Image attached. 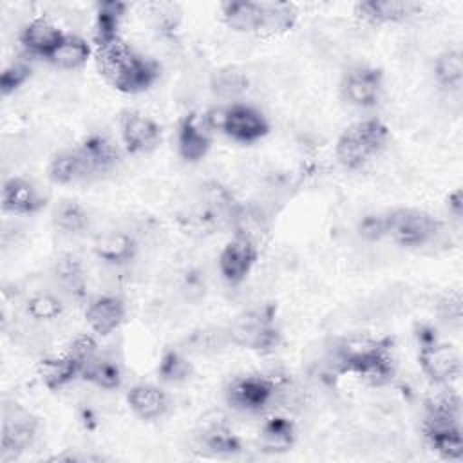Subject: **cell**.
Returning <instances> with one entry per match:
<instances>
[{"label": "cell", "mask_w": 463, "mask_h": 463, "mask_svg": "<svg viewBox=\"0 0 463 463\" xmlns=\"http://www.w3.org/2000/svg\"><path fill=\"white\" fill-rule=\"evenodd\" d=\"M47 204V195L29 179L11 177L2 188V210L14 215H33Z\"/></svg>", "instance_id": "5bb4252c"}, {"label": "cell", "mask_w": 463, "mask_h": 463, "mask_svg": "<svg viewBox=\"0 0 463 463\" xmlns=\"http://www.w3.org/2000/svg\"><path fill=\"white\" fill-rule=\"evenodd\" d=\"M94 60L103 80L125 94L150 89L161 72L156 60L139 54L121 36L94 45Z\"/></svg>", "instance_id": "7a4b0ae2"}, {"label": "cell", "mask_w": 463, "mask_h": 463, "mask_svg": "<svg viewBox=\"0 0 463 463\" xmlns=\"http://www.w3.org/2000/svg\"><path fill=\"white\" fill-rule=\"evenodd\" d=\"M81 378L94 383L99 389L114 391L123 382V373L119 364L114 358L98 354L92 362H89L81 373Z\"/></svg>", "instance_id": "1f68e13d"}, {"label": "cell", "mask_w": 463, "mask_h": 463, "mask_svg": "<svg viewBox=\"0 0 463 463\" xmlns=\"http://www.w3.org/2000/svg\"><path fill=\"white\" fill-rule=\"evenodd\" d=\"M224 24L239 33H255L260 24V2L253 0H230L221 4Z\"/></svg>", "instance_id": "83f0119b"}, {"label": "cell", "mask_w": 463, "mask_h": 463, "mask_svg": "<svg viewBox=\"0 0 463 463\" xmlns=\"http://www.w3.org/2000/svg\"><path fill=\"white\" fill-rule=\"evenodd\" d=\"M277 392L271 378L260 374H248L235 378L226 387V402L232 409L242 412H259L268 407Z\"/></svg>", "instance_id": "ba28073f"}, {"label": "cell", "mask_w": 463, "mask_h": 463, "mask_svg": "<svg viewBox=\"0 0 463 463\" xmlns=\"http://www.w3.org/2000/svg\"><path fill=\"white\" fill-rule=\"evenodd\" d=\"M52 222L63 233L80 235L89 228V212L78 201L67 199L54 208Z\"/></svg>", "instance_id": "d6a6232c"}, {"label": "cell", "mask_w": 463, "mask_h": 463, "mask_svg": "<svg viewBox=\"0 0 463 463\" xmlns=\"http://www.w3.org/2000/svg\"><path fill=\"white\" fill-rule=\"evenodd\" d=\"M418 362L423 374L436 385H450L461 374V356L458 349L439 338L420 345Z\"/></svg>", "instance_id": "52a82bcc"}, {"label": "cell", "mask_w": 463, "mask_h": 463, "mask_svg": "<svg viewBox=\"0 0 463 463\" xmlns=\"http://www.w3.org/2000/svg\"><path fill=\"white\" fill-rule=\"evenodd\" d=\"M257 260V246L248 233L237 232L221 250L219 271L230 284L242 282Z\"/></svg>", "instance_id": "8fae6325"}, {"label": "cell", "mask_w": 463, "mask_h": 463, "mask_svg": "<svg viewBox=\"0 0 463 463\" xmlns=\"http://www.w3.org/2000/svg\"><path fill=\"white\" fill-rule=\"evenodd\" d=\"M192 364L188 358L177 349H165L159 364H157V376L166 383H181L192 376Z\"/></svg>", "instance_id": "e575fe53"}, {"label": "cell", "mask_w": 463, "mask_h": 463, "mask_svg": "<svg viewBox=\"0 0 463 463\" xmlns=\"http://www.w3.org/2000/svg\"><path fill=\"white\" fill-rule=\"evenodd\" d=\"M342 98L358 109L378 105L383 92V72L376 67L360 65L349 69L340 83Z\"/></svg>", "instance_id": "9c48e42d"}, {"label": "cell", "mask_w": 463, "mask_h": 463, "mask_svg": "<svg viewBox=\"0 0 463 463\" xmlns=\"http://www.w3.org/2000/svg\"><path fill=\"white\" fill-rule=\"evenodd\" d=\"M92 251L105 264L125 266L136 257L137 242L130 233L109 230L94 237Z\"/></svg>", "instance_id": "2e32d148"}, {"label": "cell", "mask_w": 463, "mask_h": 463, "mask_svg": "<svg viewBox=\"0 0 463 463\" xmlns=\"http://www.w3.org/2000/svg\"><path fill=\"white\" fill-rule=\"evenodd\" d=\"M81 371L83 365L71 353L60 356H45L38 364V376L49 391L63 389L78 376H81Z\"/></svg>", "instance_id": "ffe728a7"}, {"label": "cell", "mask_w": 463, "mask_h": 463, "mask_svg": "<svg viewBox=\"0 0 463 463\" xmlns=\"http://www.w3.org/2000/svg\"><path fill=\"white\" fill-rule=\"evenodd\" d=\"M33 74L31 65L25 60H14L4 67L0 74V90L4 96L18 90Z\"/></svg>", "instance_id": "74e56055"}, {"label": "cell", "mask_w": 463, "mask_h": 463, "mask_svg": "<svg viewBox=\"0 0 463 463\" xmlns=\"http://www.w3.org/2000/svg\"><path fill=\"white\" fill-rule=\"evenodd\" d=\"M54 277L63 291H67L72 298H81L85 295V275L76 257H60L54 264Z\"/></svg>", "instance_id": "836d02e7"}, {"label": "cell", "mask_w": 463, "mask_h": 463, "mask_svg": "<svg viewBox=\"0 0 463 463\" xmlns=\"http://www.w3.org/2000/svg\"><path fill=\"white\" fill-rule=\"evenodd\" d=\"M226 335L232 344L262 354L275 351L282 340L273 306H262L237 315Z\"/></svg>", "instance_id": "277c9868"}, {"label": "cell", "mask_w": 463, "mask_h": 463, "mask_svg": "<svg viewBox=\"0 0 463 463\" xmlns=\"http://www.w3.org/2000/svg\"><path fill=\"white\" fill-rule=\"evenodd\" d=\"M438 315L441 317L443 322L450 324V326H461V318H463V300L459 291H450L449 295H445L439 304H438Z\"/></svg>", "instance_id": "f35d334b"}, {"label": "cell", "mask_w": 463, "mask_h": 463, "mask_svg": "<svg viewBox=\"0 0 463 463\" xmlns=\"http://www.w3.org/2000/svg\"><path fill=\"white\" fill-rule=\"evenodd\" d=\"M92 54H94V49L90 47V43L85 38H81L78 34L65 33L61 42L58 43V47L47 58V61L58 69L74 71V69L83 67Z\"/></svg>", "instance_id": "484cf974"}, {"label": "cell", "mask_w": 463, "mask_h": 463, "mask_svg": "<svg viewBox=\"0 0 463 463\" xmlns=\"http://www.w3.org/2000/svg\"><path fill=\"white\" fill-rule=\"evenodd\" d=\"M125 302L116 295H99L92 298L85 309L87 326L101 336L114 333L125 320Z\"/></svg>", "instance_id": "9a60e30c"}, {"label": "cell", "mask_w": 463, "mask_h": 463, "mask_svg": "<svg viewBox=\"0 0 463 463\" xmlns=\"http://www.w3.org/2000/svg\"><path fill=\"white\" fill-rule=\"evenodd\" d=\"M63 31L56 27L51 20L40 16L31 20L20 33V43L27 54L49 58L63 38Z\"/></svg>", "instance_id": "ac0fdd59"}, {"label": "cell", "mask_w": 463, "mask_h": 463, "mask_svg": "<svg viewBox=\"0 0 463 463\" xmlns=\"http://www.w3.org/2000/svg\"><path fill=\"white\" fill-rule=\"evenodd\" d=\"M201 445L217 456H233L241 452V439L235 436V432L224 423V421H210L203 427L201 434Z\"/></svg>", "instance_id": "f546056e"}, {"label": "cell", "mask_w": 463, "mask_h": 463, "mask_svg": "<svg viewBox=\"0 0 463 463\" xmlns=\"http://www.w3.org/2000/svg\"><path fill=\"white\" fill-rule=\"evenodd\" d=\"M391 336L353 335L335 342L331 358L338 373L356 374L369 385H387L396 373Z\"/></svg>", "instance_id": "6da1fadb"}, {"label": "cell", "mask_w": 463, "mask_h": 463, "mask_svg": "<svg viewBox=\"0 0 463 463\" xmlns=\"http://www.w3.org/2000/svg\"><path fill=\"white\" fill-rule=\"evenodd\" d=\"M119 134L128 154H146L161 143V127L152 118L136 110L121 114Z\"/></svg>", "instance_id": "7c38bea8"}, {"label": "cell", "mask_w": 463, "mask_h": 463, "mask_svg": "<svg viewBox=\"0 0 463 463\" xmlns=\"http://www.w3.org/2000/svg\"><path fill=\"white\" fill-rule=\"evenodd\" d=\"M127 13V4L119 0H103L96 5L94 45L119 36V25Z\"/></svg>", "instance_id": "f1b7e54d"}, {"label": "cell", "mask_w": 463, "mask_h": 463, "mask_svg": "<svg viewBox=\"0 0 463 463\" xmlns=\"http://www.w3.org/2000/svg\"><path fill=\"white\" fill-rule=\"evenodd\" d=\"M434 76L441 89L454 92L463 83V54L459 49H447L434 61Z\"/></svg>", "instance_id": "4dcf8cb0"}, {"label": "cell", "mask_w": 463, "mask_h": 463, "mask_svg": "<svg viewBox=\"0 0 463 463\" xmlns=\"http://www.w3.org/2000/svg\"><path fill=\"white\" fill-rule=\"evenodd\" d=\"M389 141V128L378 118L360 119L349 125L336 139L335 154L338 163L347 170H358L371 157L378 156Z\"/></svg>", "instance_id": "3957f363"}, {"label": "cell", "mask_w": 463, "mask_h": 463, "mask_svg": "<svg viewBox=\"0 0 463 463\" xmlns=\"http://www.w3.org/2000/svg\"><path fill=\"white\" fill-rule=\"evenodd\" d=\"M297 441L295 423L286 416L268 418L259 430V445L266 452H288Z\"/></svg>", "instance_id": "cb8c5ba5"}, {"label": "cell", "mask_w": 463, "mask_h": 463, "mask_svg": "<svg viewBox=\"0 0 463 463\" xmlns=\"http://www.w3.org/2000/svg\"><path fill=\"white\" fill-rule=\"evenodd\" d=\"M210 89L217 98L233 99L248 89V78L237 69H219L212 74Z\"/></svg>", "instance_id": "d590c367"}, {"label": "cell", "mask_w": 463, "mask_h": 463, "mask_svg": "<svg viewBox=\"0 0 463 463\" xmlns=\"http://www.w3.org/2000/svg\"><path fill=\"white\" fill-rule=\"evenodd\" d=\"M387 217V237L405 248H418L432 242L439 232L441 222L430 213L416 208H398Z\"/></svg>", "instance_id": "5b68a950"}, {"label": "cell", "mask_w": 463, "mask_h": 463, "mask_svg": "<svg viewBox=\"0 0 463 463\" xmlns=\"http://www.w3.org/2000/svg\"><path fill=\"white\" fill-rule=\"evenodd\" d=\"M358 232L367 241H380L382 237H387V217H385V213L365 215L358 224Z\"/></svg>", "instance_id": "60d3db41"}, {"label": "cell", "mask_w": 463, "mask_h": 463, "mask_svg": "<svg viewBox=\"0 0 463 463\" xmlns=\"http://www.w3.org/2000/svg\"><path fill=\"white\" fill-rule=\"evenodd\" d=\"M47 175L56 184H71V183L87 179L92 174L81 150L76 146L71 150L58 152L47 166Z\"/></svg>", "instance_id": "7402d4cb"}, {"label": "cell", "mask_w": 463, "mask_h": 463, "mask_svg": "<svg viewBox=\"0 0 463 463\" xmlns=\"http://www.w3.org/2000/svg\"><path fill=\"white\" fill-rule=\"evenodd\" d=\"M420 4L412 0H365L358 2L354 11L367 24H394L420 11Z\"/></svg>", "instance_id": "e0dca14e"}, {"label": "cell", "mask_w": 463, "mask_h": 463, "mask_svg": "<svg viewBox=\"0 0 463 463\" xmlns=\"http://www.w3.org/2000/svg\"><path fill=\"white\" fill-rule=\"evenodd\" d=\"M447 206H449V210H450V213H452L454 217H461V213H463V192H461V188H456V190L449 195Z\"/></svg>", "instance_id": "b9f144b4"}, {"label": "cell", "mask_w": 463, "mask_h": 463, "mask_svg": "<svg viewBox=\"0 0 463 463\" xmlns=\"http://www.w3.org/2000/svg\"><path fill=\"white\" fill-rule=\"evenodd\" d=\"M297 14V7L289 2H260V24L257 34H282L295 25Z\"/></svg>", "instance_id": "4316f807"}, {"label": "cell", "mask_w": 463, "mask_h": 463, "mask_svg": "<svg viewBox=\"0 0 463 463\" xmlns=\"http://www.w3.org/2000/svg\"><path fill=\"white\" fill-rule=\"evenodd\" d=\"M212 127L204 112H190L183 116L177 127V152L188 163L201 161L212 146Z\"/></svg>", "instance_id": "4fadbf2b"}, {"label": "cell", "mask_w": 463, "mask_h": 463, "mask_svg": "<svg viewBox=\"0 0 463 463\" xmlns=\"http://www.w3.org/2000/svg\"><path fill=\"white\" fill-rule=\"evenodd\" d=\"M219 130L233 141L255 143L268 134L269 123L260 110L244 103H232L222 107V121Z\"/></svg>", "instance_id": "30bf717a"}, {"label": "cell", "mask_w": 463, "mask_h": 463, "mask_svg": "<svg viewBox=\"0 0 463 463\" xmlns=\"http://www.w3.org/2000/svg\"><path fill=\"white\" fill-rule=\"evenodd\" d=\"M67 353H71V354L83 365V369H85V365H87L89 362H92V360L99 354V353H98V344H96V340H94L90 335H78V336L71 342ZM81 373H83V371H81Z\"/></svg>", "instance_id": "ab89813d"}, {"label": "cell", "mask_w": 463, "mask_h": 463, "mask_svg": "<svg viewBox=\"0 0 463 463\" xmlns=\"http://www.w3.org/2000/svg\"><path fill=\"white\" fill-rule=\"evenodd\" d=\"M127 403L137 418H141L145 421H152V420L161 418L166 412L168 396L157 385L137 383V385L130 387V391L127 392Z\"/></svg>", "instance_id": "44dd1931"}, {"label": "cell", "mask_w": 463, "mask_h": 463, "mask_svg": "<svg viewBox=\"0 0 463 463\" xmlns=\"http://www.w3.org/2000/svg\"><path fill=\"white\" fill-rule=\"evenodd\" d=\"M432 423H461V398L450 385H439L425 400V420Z\"/></svg>", "instance_id": "d4e9b609"}, {"label": "cell", "mask_w": 463, "mask_h": 463, "mask_svg": "<svg viewBox=\"0 0 463 463\" xmlns=\"http://www.w3.org/2000/svg\"><path fill=\"white\" fill-rule=\"evenodd\" d=\"M25 311L33 320L38 322H51L56 320L58 317H61L63 313V302L52 295V293H36L33 295L27 304H25Z\"/></svg>", "instance_id": "8d00e7d4"}, {"label": "cell", "mask_w": 463, "mask_h": 463, "mask_svg": "<svg viewBox=\"0 0 463 463\" xmlns=\"http://www.w3.org/2000/svg\"><path fill=\"white\" fill-rule=\"evenodd\" d=\"M78 148L81 150L90 174H105L112 170L119 161V150L118 146L103 134H90L87 136Z\"/></svg>", "instance_id": "603a6c76"}, {"label": "cell", "mask_w": 463, "mask_h": 463, "mask_svg": "<svg viewBox=\"0 0 463 463\" xmlns=\"http://www.w3.org/2000/svg\"><path fill=\"white\" fill-rule=\"evenodd\" d=\"M38 420L18 403H5L2 411L0 459L9 463L16 459L34 439Z\"/></svg>", "instance_id": "8992f818"}, {"label": "cell", "mask_w": 463, "mask_h": 463, "mask_svg": "<svg viewBox=\"0 0 463 463\" xmlns=\"http://www.w3.org/2000/svg\"><path fill=\"white\" fill-rule=\"evenodd\" d=\"M423 434L429 447L443 459L458 461L463 458L461 423H427L423 421Z\"/></svg>", "instance_id": "d6986e66"}]
</instances>
